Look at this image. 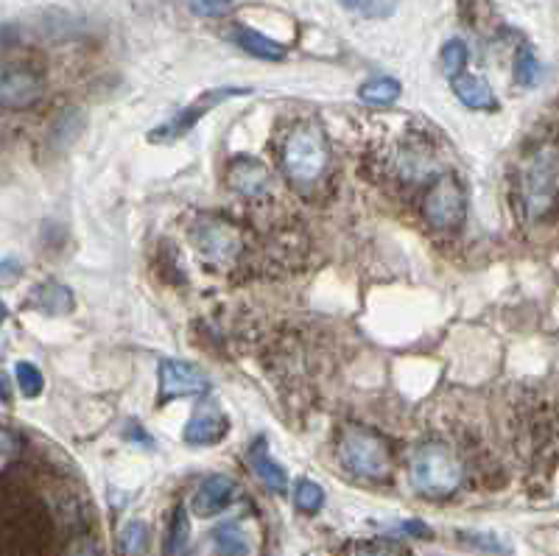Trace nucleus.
<instances>
[{"mask_svg": "<svg viewBox=\"0 0 559 556\" xmlns=\"http://www.w3.org/2000/svg\"><path fill=\"white\" fill-rule=\"evenodd\" d=\"M518 204L526 222H543L559 204V143H540L518 168Z\"/></svg>", "mask_w": 559, "mask_h": 556, "instance_id": "1", "label": "nucleus"}, {"mask_svg": "<svg viewBox=\"0 0 559 556\" xmlns=\"http://www.w3.org/2000/svg\"><path fill=\"white\" fill-rule=\"evenodd\" d=\"M283 171L299 188L319 182L331 165V149L317 120H299L288 129L283 146H280Z\"/></svg>", "mask_w": 559, "mask_h": 556, "instance_id": "2", "label": "nucleus"}, {"mask_svg": "<svg viewBox=\"0 0 559 556\" xmlns=\"http://www.w3.org/2000/svg\"><path fill=\"white\" fill-rule=\"evenodd\" d=\"M408 481L426 498H451L464 484V464L448 445L426 442L412 453Z\"/></svg>", "mask_w": 559, "mask_h": 556, "instance_id": "3", "label": "nucleus"}, {"mask_svg": "<svg viewBox=\"0 0 559 556\" xmlns=\"http://www.w3.org/2000/svg\"><path fill=\"white\" fill-rule=\"evenodd\" d=\"M336 453L342 468L358 478H386L392 473V453L386 442L367 428H344Z\"/></svg>", "mask_w": 559, "mask_h": 556, "instance_id": "4", "label": "nucleus"}, {"mask_svg": "<svg viewBox=\"0 0 559 556\" xmlns=\"http://www.w3.org/2000/svg\"><path fill=\"white\" fill-rule=\"evenodd\" d=\"M386 165L403 182H423V179L433 177V171H437V146L419 129H408V132L397 134L392 140V146L386 152Z\"/></svg>", "mask_w": 559, "mask_h": 556, "instance_id": "5", "label": "nucleus"}, {"mask_svg": "<svg viewBox=\"0 0 559 556\" xmlns=\"http://www.w3.org/2000/svg\"><path fill=\"white\" fill-rule=\"evenodd\" d=\"M464 213H467V193H464L462 182L453 177L433 179L423 199V215H426L428 227L439 229V233L456 229L464 222Z\"/></svg>", "mask_w": 559, "mask_h": 556, "instance_id": "6", "label": "nucleus"}, {"mask_svg": "<svg viewBox=\"0 0 559 556\" xmlns=\"http://www.w3.org/2000/svg\"><path fill=\"white\" fill-rule=\"evenodd\" d=\"M249 90H241V87H222V90H210V93H204L199 102H193L191 107H185L182 113L174 115L168 123H163V127L154 129L152 134H148V140L152 143H163V140H177L182 138L185 132H191L193 123H199V120L204 118V115L210 113L213 107H218V104H224L227 98H236V95H247Z\"/></svg>", "mask_w": 559, "mask_h": 556, "instance_id": "7", "label": "nucleus"}, {"mask_svg": "<svg viewBox=\"0 0 559 556\" xmlns=\"http://www.w3.org/2000/svg\"><path fill=\"white\" fill-rule=\"evenodd\" d=\"M210 389V378L188 360H163L159 364V403L174 398H191Z\"/></svg>", "mask_w": 559, "mask_h": 556, "instance_id": "8", "label": "nucleus"}, {"mask_svg": "<svg viewBox=\"0 0 559 556\" xmlns=\"http://www.w3.org/2000/svg\"><path fill=\"white\" fill-rule=\"evenodd\" d=\"M191 238L202 249V255L213 260H229L241 249V233L222 218H202L193 227Z\"/></svg>", "mask_w": 559, "mask_h": 556, "instance_id": "9", "label": "nucleus"}, {"mask_svg": "<svg viewBox=\"0 0 559 556\" xmlns=\"http://www.w3.org/2000/svg\"><path fill=\"white\" fill-rule=\"evenodd\" d=\"M238 484L227 475H207L193 495V514L199 518H216L224 509L236 504Z\"/></svg>", "mask_w": 559, "mask_h": 556, "instance_id": "10", "label": "nucleus"}, {"mask_svg": "<svg viewBox=\"0 0 559 556\" xmlns=\"http://www.w3.org/2000/svg\"><path fill=\"white\" fill-rule=\"evenodd\" d=\"M43 95V79L28 68H12L9 64L3 70V84H0V98L7 109H23L32 107Z\"/></svg>", "mask_w": 559, "mask_h": 556, "instance_id": "11", "label": "nucleus"}, {"mask_svg": "<svg viewBox=\"0 0 559 556\" xmlns=\"http://www.w3.org/2000/svg\"><path fill=\"white\" fill-rule=\"evenodd\" d=\"M227 434V417L216 403H202L193 417L185 425V442L188 445H216Z\"/></svg>", "mask_w": 559, "mask_h": 556, "instance_id": "12", "label": "nucleus"}, {"mask_svg": "<svg viewBox=\"0 0 559 556\" xmlns=\"http://www.w3.org/2000/svg\"><path fill=\"white\" fill-rule=\"evenodd\" d=\"M269 182H272V174L261 159L238 157L227 168V185L241 197H261V193H266Z\"/></svg>", "mask_w": 559, "mask_h": 556, "instance_id": "13", "label": "nucleus"}, {"mask_svg": "<svg viewBox=\"0 0 559 556\" xmlns=\"http://www.w3.org/2000/svg\"><path fill=\"white\" fill-rule=\"evenodd\" d=\"M247 459H249V468L254 470V475H258V478H261L269 489H274V493H286V489H288V473L272 459L266 439H263V437L254 439V442L249 445Z\"/></svg>", "mask_w": 559, "mask_h": 556, "instance_id": "14", "label": "nucleus"}, {"mask_svg": "<svg viewBox=\"0 0 559 556\" xmlns=\"http://www.w3.org/2000/svg\"><path fill=\"white\" fill-rule=\"evenodd\" d=\"M451 87L456 93L459 102L467 109H478V113H489V109H498V98L492 93L484 79L471 76V73H462V76L451 79Z\"/></svg>", "mask_w": 559, "mask_h": 556, "instance_id": "15", "label": "nucleus"}, {"mask_svg": "<svg viewBox=\"0 0 559 556\" xmlns=\"http://www.w3.org/2000/svg\"><path fill=\"white\" fill-rule=\"evenodd\" d=\"M210 548L213 556H249L252 554V543H249V534L243 531L241 523L236 520H227L218 529H213L210 534Z\"/></svg>", "mask_w": 559, "mask_h": 556, "instance_id": "16", "label": "nucleus"}, {"mask_svg": "<svg viewBox=\"0 0 559 556\" xmlns=\"http://www.w3.org/2000/svg\"><path fill=\"white\" fill-rule=\"evenodd\" d=\"M233 43H236L238 48H243L247 54H252V57L269 59V62H277V59L286 57V48H283V45L263 37V34L254 32V28L238 26L236 32H233Z\"/></svg>", "mask_w": 559, "mask_h": 556, "instance_id": "17", "label": "nucleus"}, {"mask_svg": "<svg viewBox=\"0 0 559 556\" xmlns=\"http://www.w3.org/2000/svg\"><path fill=\"white\" fill-rule=\"evenodd\" d=\"M403 93L401 82L392 76H376L369 79V82L361 84V90H358V95H361L364 104H372V107H383V104H392L397 102Z\"/></svg>", "mask_w": 559, "mask_h": 556, "instance_id": "18", "label": "nucleus"}, {"mask_svg": "<svg viewBox=\"0 0 559 556\" xmlns=\"http://www.w3.org/2000/svg\"><path fill=\"white\" fill-rule=\"evenodd\" d=\"M37 305L45 314H64V310L73 308V297H70V288L59 283H45L43 288H37Z\"/></svg>", "mask_w": 559, "mask_h": 556, "instance_id": "19", "label": "nucleus"}, {"mask_svg": "<svg viewBox=\"0 0 559 556\" xmlns=\"http://www.w3.org/2000/svg\"><path fill=\"white\" fill-rule=\"evenodd\" d=\"M467 62H471V48H467L462 39H451V43H445V48H442V70H445L448 76L451 79L462 76V70Z\"/></svg>", "mask_w": 559, "mask_h": 556, "instance_id": "20", "label": "nucleus"}, {"mask_svg": "<svg viewBox=\"0 0 559 556\" xmlns=\"http://www.w3.org/2000/svg\"><path fill=\"white\" fill-rule=\"evenodd\" d=\"M294 500H297V506L306 514H317L324 504V489L319 487L317 481L302 478L297 484V489H294Z\"/></svg>", "mask_w": 559, "mask_h": 556, "instance_id": "21", "label": "nucleus"}, {"mask_svg": "<svg viewBox=\"0 0 559 556\" xmlns=\"http://www.w3.org/2000/svg\"><path fill=\"white\" fill-rule=\"evenodd\" d=\"M148 548V529L146 523L132 520V523L123 525L121 531V551L123 556H140Z\"/></svg>", "mask_w": 559, "mask_h": 556, "instance_id": "22", "label": "nucleus"}, {"mask_svg": "<svg viewBox=\"0 0 559 556\" xmlns=\"http://www.w3.org/2000/svg\"><path fill=\"white\" fill-rule=\"evenodd\" d=\"M14 378H17V386L20 392L26 394V398H37V394H43V372H39L34 364H28V360H20L17 367H14Z\"/></svg>", "mask_w": 559, "mask_h": 556, "instance_id": "23", "label": "nucleus"}, {"mask_svg": "<svg viewBox=\"0 0 559 556\" xmlns=\"http://www.w3.org/2000/svg\"><path fill=\"white\" fill-rule=\"evenodd\" d=\"M515 79L518 84H523V87H532V84L540 79V62H537L532 48H521V51H518Z\"/></svg>", "mask_w": 559, "mask_h": 556, "instance_id": "24", "label": "nucleus"}, {"mask_svg": "<svg viewBox=\"0 0 559 556\" xmlns=\"http://www.w3.org/2000/svg\"><path fill=\"white\" fill-rule=\"evenodd\" d=\"M188 531H191V525H188V518H185V509L179 506L177 514H174L171 520V529H168V537H166V554L174 556L177 551L185 548V543H188Z\"/></svg>", "mask_w": 559, "mask_h": 556, "instance_id": "25", "label": "nucleus"}, {"mask_svg": "<svg viewBox=\"0 0 559 556\" xmlns=\"http://www.w3.org/2000/svg\"><path fill=\"white\" fill-rule=\"evenodd\" d=\"M344 9H356V12H364L367 17H386L392 14L394 3L397 0H338Z\"/></svg>", "mask_w": 559, "mask_h": 556, "instance_id": "26", "label": "nucleus"}, {"mask_svg": "<svg viewBox=\"0 0 559 556\" xmlns=\"http://www.w3.org/2000/svg\"><path fill=\"white\" fill-rule=\"evenodd\" d=\"M188 7L199 17H224L233 12V0H188Z\"/></svg>", "mask_w": 559, "mask_h": 556, "instance_id": "27", "label": "nucleus"}, {"mask_svg": "<svg viewBox=\"0 0 559 556\" xmlns=\"http://www.w3.org/2000/svg\"><path fill=\"white\" fill-rule=\"evenodd\" d=\"M62 556H102V545H98V540L93 534H76V537L64 545Z\"/></svg>", "mask_w": 559, "mask_h": 556, "instance_id": "28", "label": "nucleus"}, {"mask_svg": "<svg viewBox=\"0 0 559 556\" xmlns=\"http://www.w3.org/2000/svg\"><path fill=\"white\" fill-rule=\"evenodd\" d=\"M12 456H14V434L12 430H3V464L12 462Z\"/></svg>", "mask_w": 559, "mask_h": 556, "instance_id": "29", "label": "nucleus"}, {"mask_svg": "<svg viewBox=\"0 0 559 556\" xmlns=\"http://www.w3.org/2000/svg\"><path fill=\"white\" fill-rule=\"evenodd\" d=\"M353 556H397L392 548H381V545H369V548H358Z\"/></svg>", "mask_w": 559, "mask_h": 556, "instance_id": "30", "label": "nucleus"}]
</instances>
